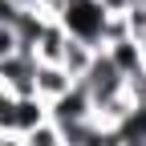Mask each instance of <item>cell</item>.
Listing matches in <instances>:
<instances>
[{
	"instance_id": "obj_4",
	"label": "cell",
	"mask_w": 146,
	"mask_h": 146,
	"mask_svg": "<svg viewBox=\"0 0 146 146\" xmlns=\"http://www.w3.org/2000/svg\"><path fill=\"white\" fill-rule=\"evenodd\" d=\"M33 73H36V61L29 53H12L0 61V85L12 98H33Z\"/></svg>"
},
{
	"instance_id": "obj_8",
	"label": "cell",
	"mask_w": 146,
	"mask_h": 146,
	"mask_svg": "<svg viewBox=\"0 0 146 146\" xmlns=\"http://www.w3.org/2000/svg\"><path fill=\"white\" fill-rule=\"evenodd\" d=\"M65 45H69V36L61 33V25L49 21V25L41 29V36H36V45H33V61H36V65H61Z\"/></svg>"
},
{
	"instance_id": "obj_9",
	"label": "cell",
	"mask_w": 146,
	"mask_h": 146,
	"mask_svg": "<svg viewBox=\"0 0 146 146\" xmlns=\"http://www.w3.org/2000/svg\"><path fill=\"white\" fill-rule=\"evenodd\" d=\"M94 53H98V49H89V45H81V41H69V45H65V53H61V69L69 73L73 81H81V73L89 69Z\"/></svg>"
},
{
	"instance_id": "obj_2",
	"label": "cell",
	"mask_w": 146,
	"mask_h": 146,
	"mask_svg": "<svg viewBox=\"0 0 146 146\" xmlns=\"http://www.w3.org/2000/svg\"><path fill=\"white\" fill-rule=\"evenodd\" d=\"M81 89H85V98H89V106L94 110H102V106H110V102H118L122 94H126V81H122V73L110 65V57L98 49L94 53V61H89V69L81 73V81H77Z\"/></svg>"
},
{
	"instance_id": "obj_12",
	"label": "cell",
	"mask_w": 146,
	"mask_h": 146,
	"mask_svg": "<svg viewBox=\"0 0 146 146\" xmlns=\"http://www.w3.org/2000/svg\"><path fill=\"white\" fill-rule=\"evenodd\" d=\"M98 4H102V12H106V16H126V12L138 4V0H98Z\"/></svg>"
},
{
	"instance_id": "obj_3",
	"label": "cell",
	"mask_w": 146,
	"mask_h": 146,
	"mask_svg": "<svg viewBox=\"0 0 146 146\" xmlns=\"http://www.w3.org/2000/svg\"><path fill=\"white\" fill-rule=\"evenodd\" d=\"M89 118H94V106H89V98H85L81 85H73L65 98L49 102V126L53 130H69V126H81Z\"/></svg>"
},
{
	"instance_id": "obj_14",
	"label": "cell",
	"mask_w": 146,
	"mask_h": 146,
	"mask_svg": "<svg viewBox=\"0 0 146 146\" xmlns=\"http://www.w3.org/2000/svg\"><path fill=\"white\" fill-rule=\"evenodd\" d=\"M138 4H146V0H138Z\"/></svg>"
},
{
	"instance_id": "obj_11",
	"label": "cell",
	"mask_w": 146,
	"mask_h": 146,
	"mask_svg": "<svg viewBox=\"0 0 146 146\" xmlns=\"http://www.w3.org/2000/svg\"><path fill=\"white\" fill-rule=\"evenodd\" d=\"M25 146H65V142H61V134H57V130H53V126L45 122L41 130H33V134L25 138Z\"/></svg>"
},
{
	"instance_id": "obj_5",
	"label": "cell",
	"mask_w": 146,
	"mask_h": 146,
	"mask_svg": "<svg viewBox=\"0 0 146 146\" xmlns=\"http://www.w3.org/2000/svg\"><path fill=\"white\" fill-rule=\"evenodd\" d=\"M45 122H49V106L41 98H16L12 102V114H8V134L29 138L33 130H41Z\"/></svg>"
},
{
	"instance_id": "obj_1",
	"label": "cell",
	"mask_w": 146,
	"mask_h": 146,
	"mask_svg": "<svg viewBox=\"0 0 146 146\" xmlns=\"http://www.w3.org/2000/svg\"><path fill=\"white\" fill-rule=\"evenodd\" d=\"M53 21L61 25V33L69 36V41H81L89 49H102V33H106L110 16L102 12L98 0H57Z\"/></svg>"
},
{
	"instance_id": "obj_6",
	"label": "cell",
	"mask_w": 146,
	"mask_h": 146,
	"mask_svg": "<svg viewBox=\"0 0 146 146\" xmlns=\"http://www.w3.org/2000/svg\"><path fill=\"white\" fill-rule=\"evenodd\" d=\"M73 85L77 81H73L61 65H36V73H33V98H41L45 106L57 102V98H65Z\"/></svg>"
},
{
	"instance_id": "obj_13",
	"label": "cell",
	"mask_w": 146,
	"mask_h": 146,
	"mask_svg": "<svg viewBox=\"0 0 146 146\" xmlns=\"http://www.w3.org/2000/svg\"><path fill=\"white\" fill-rule=\"evenodd\" d=\"M0 146H25V138H16V134H0Z\"/></svg>"
},
{
	"instance_id": "obj_7",
	"label": "cell",
	"mask_w": 146,
	"mask_h": 146,
	"mask_svg": "<svg viewBox=\"0 0 146 146\" xmlns=\"http://www.w3.org/2000/svg\"><path fill=\"white\" fill-rule=\"evenodd\" d=\"M102 53L110 57V65L122 73V81H130V77H138V73H146V69H142V45L130 41V36H122V41L106 45Z\"/></svg>"
},
{
	"instance_id": "obj_10",
	"label": "cell",
	"mask_w": 146,
	"mask_h": 146,
	"mask_svg": "<svg viewBox=\"0 0 146 146\" xmlns=\"http://www.w3.org/2000/svg\"><path fill=\"white\" fill-rule=\"evenodd\" d=\"M122 21H126V36L130 41H146V4H134Z\"/></svg>"
}]
</instances>
